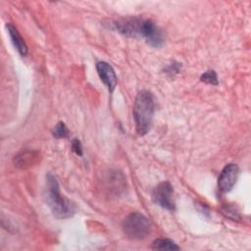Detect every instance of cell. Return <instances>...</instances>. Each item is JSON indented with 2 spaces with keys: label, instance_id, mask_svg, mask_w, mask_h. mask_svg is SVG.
I'll return each mask as SVG.
<instances>
[{
  "label": "cell",
  "instance_id": "277c9868",
  "mask_svg": "<svg viewBox=\"0 0 251 251\" xmlns=\"http://www.w3.org/2000/svg\"><path fill=\"white\" fill-rule=\"evenodd\" d=\"M152 199L154 203L169 211H174L176 208L174 189L169 181H163L154 188L152 192Z\"/></svg>",
  "mask_w": 251,
  "mask_h": 251
},
{
  "label": "cell",
  "instance_id": "8992f818",
  "mask_svg": "<svg viewBox=\"0 0 251 251\" xmlns=\"http://www.w3.org/2000/svg\"><path fill=\"white\" fill-rule=\"evenodd\" d=\"M239 169L235 164H227L221 172L218 185L222 192H228L231 190L236 182Z\"/></svg>",
  "mask_w": 251,
  "mask_h": 251
},
{
  "label": "cell",
  "instance_id": "9a60e30c",
  "mask_svg": "<svg viewBox=\"0 0 251 251\" xmlns=\"http://www.w3.org/2000/svg\"><path fill=\"white\" fill-rule=\"evenodd\" d=\"M179 69H180V65L177 62H173L168 66V68L166 69V72L170 74H175V73H177Z\"/></svg>",
  "mask_w": 251,
  "mask_h": 251
},
{
  "label": "cell",
  "instance_id": "30bf717a",
  "mask_svg": "<svg viewBox=\"0 0 251 251\" xmlns=\"http://www.w3.org/2000/svg\"><path fill=\"white\" fill-rule=\"evenodd\" d=\"M151 247L153 249H166V250H178L177 246L173 240L168 238H158L152 242Z\"/></svg>",
  "mask_w": 251,
  "mask_h": 251
},
{
  "label": "cell",
  "instance_id": "ba28073f",
  "mask_svg": "<svg viewBox=\"0 0 251 251\" xmlns=\"http://www.w3.org/2000/svg\"><path fill=\"white\" fill-rule=\"evenodd\" d=\"M39 158V154L35 151H29V150H23L19 154H17L14 158L15 166L25 169L32 165H34Z\"/></svg>",
  "mask_w": 251,
  "mask_h": 251
},
{
  "label": "cell",
  "instance_id": "7c38bea8",
  "mask_svg": "<svg viewBox=\"0 0 251 251\" xmlns=\"http://www.w3.org/2000/svg\"><path fill=\"white\" fill-rule=\"evenodd\" d=\"M201 80L206 83H209V84H214V85L218 84V76H217V74L213 70H209V71L205 72L201 75Z\"/></svg>",
  "mask_w": 251,
  "mask_h": 251
},
{
  "label": "cell",
  "instance_id": "3957f363",
  "mask_svg": "<svg viewBox=\"0 0 251 251\" xmlns=\"http://www.w3.org/2000/svg\"><path fill=\"white\" fill-rule=\"evenodd\" d=\"M123 231L129 239L141 240L148 235L150 223L144 215L134 212L125 218L123 222Z\"/></svg>",
  "mask_w": 251,
  "mask_h": 251
},
{
  "label": "cell",
  "instance_id": "8fae6325",
  "mask_svg": "<svg viewBox=\"0 0 251 251\" xmlns=\"http://www.w3.org/2000/svg\"><path fill=\"white\" fill-rule=\"evenodd\" d=\"M52 133L56 138H65L69 136V129L63 122H59L55 126Z\"/></svg>",
  "mask_w": 251,
  "mask_h": 251
},
{
  "label": "cell",
  "instance_id": "7a4b0ae2",
  "mask_svg": "<svg viewBox=\"0 0 251 251\" xmlns=\"http://www.w3.org/2000/svg\"><path fill=\"white\" fill-rule=\"evenodd\" d=\"M154 109L155 102L153 94L148 90L139 91L135 97L133 107L136 131L139 135H144L150 130L154 117Z\"/></svg>",
  "mask_w": 251,
  "mask_h": 251
},
{
  "label": "cell",
  "instance_id": "52a82bcc",
  "mask_svg": "<svg viewBox=\"0 0 251 251\" xmlns=\"http://www.w3.org/2000/svg\"><path fill=\"white\" fill-rule=\"evenodd\" d=\"M97 73L110 92H113L117 85V75L111 65L101 61L96 64Z\"/></svg>",
  "mask_w": 251,
  "mask_h": 251
},
{
  "label": "cell",
  "instance_id": "6da1fadb",
  "mask_svg": "<svg viewBox=\"0 0 251 251\" xmlns=\"http://www.w3.org/2000/svg\"><path fill=\"white\" fill-rule=\"evenodd\" d=\"M44 197L55 217L59 219H67L75 213V206L61 194L57 178L52 174H48L46 176Z\"/></svg>",
  "mask_w": 251,
  "mask_h": 251
},
{
  "label": "cell",
  "instance_id": "5b68a950",
  "mask_svg": "<svg viewBox=\"0 0 251 251\" xmlns=\"http://www.w3.org/2000/svg\"><path fill=\"white\" fill-rule=\"evenodd\" d=\"M140 37L144 38V40L150 46L157 48L163 45L164 36L163 32L156 24L151 20H143L141 23L140 29Z\"/></svg>",
  "mask_w": 251,
  "mask_h": 251
},
{
  "label": "cell",
  "instance_id": "4fadbf2b",
  "mask_svg": "<svg viewBox=\"0 0 251 251\" xmlns=\"http://www.w3.org/2000/svg\"><path fill=\"white\" fill-rule=\"evenodd\" d=\"M222 211H223V214H225L226 217H228V218H230V219H233V220L239 219V213H238V211L235 209L234 206L226 205V206L223 207Z\"/></svg>",
  "mask_w": 251,
  "mask_h": 251
},
{
  "label": "cell",
  "instance_id": "5bb4252c",
  "mask_svg": "<svg viewBox=\"0 0 251 251\" xmlns=\"http://www.w3.org/2000/svg\"><path fill=\"white\" fill-rule=\"evenodd\" d=\"M72 149L73 151L78 155V156H81L82 155V147H81V143L79 140L77 139H74L72 141Z\"/></svg>",
  "mask_w": 251,
  "mask_h": 251
},
{
  "label": "cell",
  "instance_id": "9c48e42d",
  "mask_svg": "<svg viewBox=\"0 0 251 251\" xmlns=\"http://www.w3.org/2000/svg\"><path fill=\"white\" fill-rule=\"evenodd\" d=\"M6 28L8 30V33H9V35L11 37V40H12L14 46L17 48L19 53L22 56L26 55V53H27V46H26L24 38L19 33L18 29L13 25H11V24H7L6 25Z\"/></svg>",
  "mask_w": 251,
  "mask_h": 251
}]
</instances>
